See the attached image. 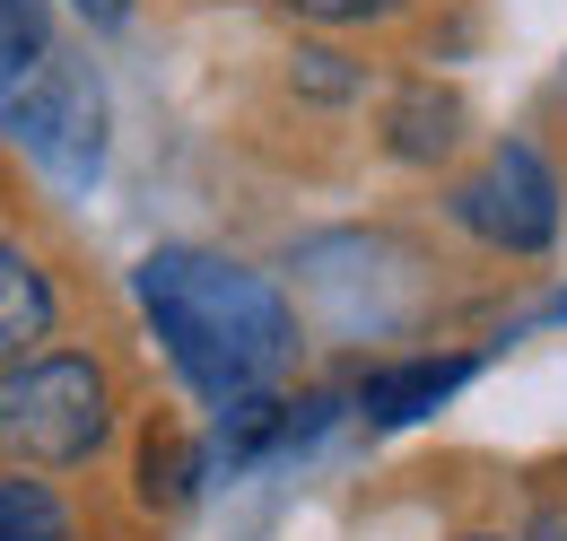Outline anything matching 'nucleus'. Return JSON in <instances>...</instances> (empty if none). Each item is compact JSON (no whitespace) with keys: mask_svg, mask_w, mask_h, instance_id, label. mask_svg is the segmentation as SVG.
<instances>
[{"mask_svg":"<svg viewBox=\"0 0 567 541\" xmlns=\"http://www.w3.org/2000/svg\"><path fill=\"white\" fill-rule=\"evenodd\" d=\"M0 541H71V507L27 472H0Z\"/></svg>","mask_w":567,"mask_h":541,"instance_id":"1a4fd4ad","label":"nucleus"},{"mask_svg":"<svg viewBox=\"0 0 567 541\" xmlns=\"http://www.w3.org/2000/svg\"><path fill=\"white\" fill-rule=\"evenodd\" d=\"M79 18H87V27H123V18H132V0H79Z\"/></svg>","mask_w":567,"mask_h":541,"instance_id":"ddd939ff","label":"nucleus"},{"mask_svg":"<svg viewBox=\"0 0 567 541\" xmlns=\"http://www.w3.org/2000/svg\"><path fill=\"white\" fill-rule=\"evenodd\" d=\"M524 541H567V507H542V516L524 524Z\"/></svg>","mask_w":567,"mask_h":541,"instance_id":"4468645a","label":"nucleus"},{"mask_svg":"<svg viewBox=\"0 0 567 541\" xmlns=\"http://www.w3.org/2000/svg\"><path fill=\"white\" fill-rule=\"evenodd\" d=\"M44 62H53V18H44V0H0V105Z\"/></svg>","mask_w":567,"mask_h":541,"instance_id":"6e6552de","label":"nucleus"},{"mask_svg":"<svg viewBox=\"0 0 567 541\" xmlns=\"http://www.w3.org/2000/svg\"><path fill=\"white\" fill-rule=\"evenodd\" d=\"M132 288H141V306H148V324H157V340H166V358L184 367V385L210 394L218 410L245 402V394H262V385L288 367V349H297L288 297L262 279V270L227 263V254L157 245Z\"/></svg>","mask_w":567,"mask_h":541,"instance_id":"f257e3e1","label":"nucleus"},{"mask_svg":"<svg viewBox=\"0 0 567 541\" xmlns=\"http://www.w3.org/2000/svg\"><path fill=\"white\" fill-rule=\"evenodd\" d=\"M44 333H53V279L27 263L9 236H0V358L35 349Z\"/></svg>","mask_w":567,"mask_h":541,"instance_id":"0eeeda50","label":"nucleus"},{"mask_svg":"<svg viewBox=\"0 0 567 541\" xmlns=\"http://www.w3.org/2000/svg\"><path fill=\"white\" fill-rule=\"evenodd\" d=\"M550 315H567V297H559V306H550Z\"/></svg>","mask_w":567,"mask_h":541,"instance_id":"dca6fc26","label":"nucleus"},{"mask_svg":"<svg viewBox=\"0 0 567 541\" xmlns=\"http://www.w3.org/2000/svg\"><path fill=\"white\" fill-rule=\"evenodd\" d=\"M297 88H315V96H350L358 70H341V53H297V70H288Z\"/></svg>","mask_w":567,"mask_h":541,"instance_id":"f8f14e48","label":"nucleus"},{"mask_svg":"<svg viewBox=\"0 0 567 541\" xmlns=\"http://www.w3.org/2000/svg\"><path fill=\"white\" fill-rule=\"evenodd\" d=\"M454 541H506V533H454Z\"/></svg>","mask_w":567,"mask_h":541,"instance_id":"2eb2a0df","label":"nucleus"},{"mask_svg":"<svg viewBox=\"0 0 567 541\" xmlns=\"http://www.w3.org/2000/svg\"><path fill=\"white\" fill-rule=\"evenodd\" d=\"M288 18H315V27H367V18H393L402 0H280Z\"/></svg>","mask_w":567,"mask_h":541,"instance_id":"9b49d317","label":"nucleus"},{"mask_svg":"<svg viewBox=\"0 0 567 541\" xmlns=\"http://www.w3.org/2000/svg\"><path fill=\"white\" fill-rule=\"evenodd\" d=\"M384 140H393V157L436 166V157L463 140V96H445V88H402L393 114H384Z\"/></svg>","mask_w":567,"mask_h":541,"instance_id":"423d86ee","label":"nucleus"},{"mask_svg":"<svg viewBox=\"0 0 567 541\" xmlns=\"http://www.w3.org/2000/svg\"><path fill=\"white\" fill-rule=\"evenodd\" d=\"M0 114H9L18 149H27V157H44L62 184H96V175H105V88H96L79 62L53 53V62H44L18 96H9V105H0Z\"/></svg>","mask_w":567,"mask_h":541,"instance_id":"20e7f679","label":"nucleus"},{"mask_svg":"<svg viewBox=\"0 0 567 541\" xmlns=\"http://www.w3.org/2000/svg\"><path fill=\"white\" fill-rule=\"evenodd\" d=\"M481 376V358H402V367H375L367 385H358V410L375 419V428H411V419H427L436 402H454L463 385Z\"/></svg>","mask_w":567,"mask_h":541,"instance_id":"39448f33","label":"nucleus"},{"mask_svg":"<svg viewBox=\"0 0 567 541\" xmlns=\"http://www.w3.org/2000/svg\"><path fill=\"white\" fill-rule=\"evenodd\" d=\"M193 480H202V455H193L184 437H148V455H141V498L148 507H184Z\"/></svg>","mask_w":567,"mask_h":541,"instance_id":"9d476101","label":"nucleus"},{"mask_svg":"<svg viewBox=\"0 0 567 541\" xmlns=\"http://www.w3.org/2000/svg\"><path fill=\"white\" fill-rule=\"evenodd\" d=\"M454 218L481 245H497V254H550V236H559V175H550V157L533 140H497L481 157V175L454 184Z\"/></svg>","mask_w":567,"mask_h":541,"instance_id":"7ed1b4c3","label":"nucleus"},{"mask_svg":"<svg viewBox=\"0 0 567 541\" xmlns=\"http://www.w3.org/2000/svg\"><path fill=\"white\" fill-rule=\"evenodd\" d=\"M114 428V394H105V367L53 349V358H18L0 367V446L27 455V463H87Z\"/></svg>","mask_w":567,"mask_h":541,"instance_id":"f03ea898","label":"nucleus"}]
</instances>
